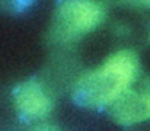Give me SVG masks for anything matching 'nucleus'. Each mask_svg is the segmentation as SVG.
Returning a JSON list of instances; mask_svg holds the SVG:
<instances>
[{
  "mask_svg": "<svg viewBox=\"0 0 150 131\" xmlns=\"http://www.w3.org/2000/svg\"><path fill=\"white\" fill-rule=\"evenodd\" d=\"M37 131H57L55 128H51V127H42V128H38Z\"/></svg>",
  "mask_w": 150,
  "mask_h": 131,
  "instance_id": "obj_4",
  "label": "nucleus"
},
{
  "mask_svg": "<svg viewBox=\"0 0 150 131\" xmlns=\"http://www.w3.org/2000/svg\"><path fill=\"white\" fill-rule=\"evenodd\" d=\"M15 103L18 111L28 118H42L52 109V98L38 80H28L18 87Z\"/></svg>",
  "mask_w": 150,
  "mask_h": 131,
  "instance_id": "obj_3",
  "label": "nucleus"
},
{
  "mask_svg": "<svg viewBox=\"0 0 150 131\" xmlns=\"http://www.w3.org/2000/svg\"><path fill=\"white\" fill-rule=\"evenodd\" d=\"M103 7L93 1H66L55 10L51 34L58 42H69L93 31L103 21Z\"/></svg>",
  "mask_w": 150,
  "mask_h": 131,
  "instance_id": "obj_2",
  "label": "nucleus"
},
{
  "mask_svg": "<svg viewBox=\"0 0 150 131\" xmlns=\"http://www.w3.org/2000/svg\"><path fill=\"white\" fill-rule=\"evenodd\" d=\"M137 73L139 58L136 52L120 50L99 67L79 77L73 87V98L86 108L112 106L131 89Z\"/></svg>",
  "mask_w": 150,
  "mask_h": 131,
  "instance_id": "obj_1",
  "label": "nucleus"
}]
</instances>
